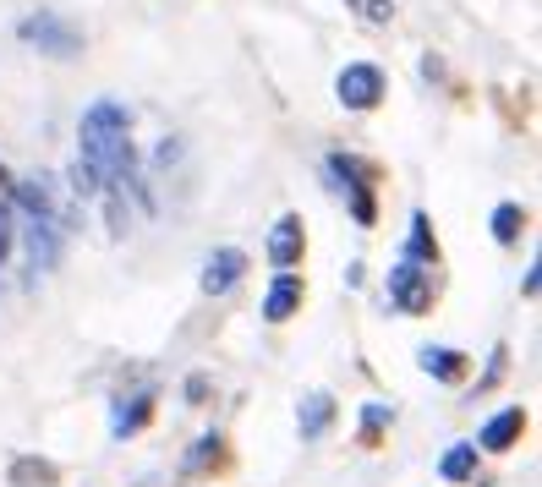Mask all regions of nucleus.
<instances>
[{"label":"nucleus","instance_id":"f257e3e1","mask_svg":"<svg viewBox=\"0 0 542 487\" xmlns=\"http://www.w3.org/2000/svg\"><path fill=\"white\" fill-rule=\"evenodd\" d=\"M433 263H417V258H400L389 269V307L406 312V318H422L433 307Z\"/></svg>","mask_w":542,"mask_h":487},{"label":"nucleus","instance_id":"f03ea898","mask_svg":"<svg viewBox=\"0 0 542 487\" xmlns=\"http://www.w3.org/2000/svg\"><path fill=\"white\" fill-rule=\"evenodd\" d=\"M22 44H39L44 55H55V61H72L77 50H83V33L77 28H66L55 11H39V17H28L22 22Z\"/></svg>","mask_w":542,"mask_h":487},{"label":"nucleus","instance_id":"7ed1b4c3","mask_svg":"<svg viewBox=\"0 0 542 487\" xmlns=\"http://www.w3.org/2000/svg\"><path fill=\"white\" fill-rule=\"evenodd\" d=\"M334 94H340L345 110H373V104L384 99V72H378V66H367V61H356V66H345V72H340Z\"/></svg>","mask_w":542,"mask_h":487},{"label":"nucleus","instance_id":"20e7f679","mask_svg":"<svg viewBox=\"0 0 542 487\" xmlns=\"http://www.w3.org/2000/svg\"><path fill=\"white\" fill-rule=\"evenodd\" d=\"M241 274H247V252L241 247H219L209 263H203V291L209 296H225L241 285Z\"/></svg>","mask_w":542,"mask_h":487},{"label":"nucleus","instance_id":"39448f33","mask_svg":"<svg viewBox=\"0 0 542 487\" xmlns=\"http://www.w3.org/2000/svg\"><path fill=\"white\" fill-rule=\"evenodd\" d=\"M521 433H526V411H521V405H504V411L493 416L488 427H482V438H477V444L488 449V455H504V449H515V444H521Z\"/></svg>","mask_w":542,"mask_h":487},{"label":"nucleus","instance_id":"423d86ee","mask_svg":"<svg viewBox=\"0 0 542 487\" xmlns=\"http://www.w3.org/2000/svg\"><path fill=\"white\" fill-rule=\"evenodd\" d=\"M302 247H307L302 219H296V214H285L280 225L269 230V258H274V269H285V274H291L296 263H302Z\"/></svg>","mask_w":542,"mask_h":487},{"label":"nucleus","instance_id":"0eeeda50","mask_svg":"<svg viewBox=\"0 0 542 487\" xmlns=\"http://www.w3.org/2000/svg\"><path fill=\"white\" fill-rule=\"evenodd\" d=\"M422 373L438 378V384H460V378L471 373V356L455 351V345H428V351H422Z\"/></svg>","mask_w":542,"mask_h":487},{"label":"nucleus","instance_id":"6e6552de","mask_svg":"<svg viewBox=\"0 0 542 487\" xmlns=\"http://www.w3.org/2000/svg\"><path fill=\"white\" fill-rule=\"evenodd\" d=\"M296 312H302V280H296V274H280V280L269 285V296H263V318L285 323V318H296Z\"/></svg>","mask_w":542,"mask_h":487},{"label":"nucleus","instance_id":"1a4fd4ad","mask_svg":"<svg viewBox=\"0 0 542 487\" xmlns=\"http://www.w3.org/2000/svg\"><path fill=\"white\" fill-rule=\"evenodd\" d=\"M28 258H33V269H55V263H61L55 219H33V225H28Z\"/></svg>","mask_w":542,"mask_h":487},{"label":"nucleus","instance_id":"9d476101","mask_svg":"<svg viewBox=\"0 0 542 487\" xmlns=\"http://www.w3.org/2000/svg\"><path fill=\"white\" fill-rule=\"evenodd\" d=\"M11 487H61V471L39 455H22L11 460Z\"/></svg>","mask_w":542,"mask_h":487},{"label":"nucleus","instance_id":"9b49d317","mask_svg":"<svg viewBox=\"0 0 542 487\" xmlns=\"http://www.w3.org/2000/svg\"><path fill=\"white\" fill-rule=\"evenodd\" d=\"M154 416V394H132V400H121L115 405V416H110V433L115 438H126V433H137V427Z\"/></svg>","mask_w":542,"mask_h":487},{"label":"nucleus","instance_id":"f8f14e48","mask_svg":"<svg viewBox=\"0 0 542 487\" xmlns=\"http://www.w3.org/2000/svg\"><path fill=\"white\" fill-rule=\"evenodd\" d=\"M17 203L28 208L33 219H55V197H50V181H44V176L17 181Z\"/></svg>","mask_w":542,"mask_h":487},{"label":"nucleus","instance_id":"ddd939ff","mask_svg":"<svg viewBox=\"0 0 542 487\" xmlns=\"http://www.w3.org/2000/svg\"><path fill=\"white\" fill-rule=\"evenodd\" d=\"M438 477L444 482H471L477 477V444H455L444 460H438Z\"/></svg>","mask_w":542,"mask_h":487},{"label":"nucleus","instance_id":"4468645a","mask_svg":"<svg viewBox=\"0 0 542 487\" xmlns=\"http://www.w3.org/2000/svg\"><path fill=\"white\" fill-rule=\"evenodd\" d=\"M521 230H526V208L521 203H499V208H493V241H499V247H515Z\"/></svg>","mask_w":542,"mask_h":487},{"label":"nucleus","instance_id":"2eb2a0df","mask_svg":"<svg viewBox=\"0 0 542 487\" xmlns=\"http://www.w3.org/2000/svg\"><path fill=\"white\" fill-rule=\"evenodd\" d=\"M406 258H417V263H438V241H433V225H428V214H411Z\"/></svg>","mask_w":542,"mask_h":487},{"label":"nucleus","instance_id":"dca6fc26","mask_svg":"<svg viewBox=\"0 0 542 487\" xmlns=\"http://www.w3.org/2000/svg\"><path fill=\"white\" fill-rule=\"evenodd\" d=\"M329 422H334V400H329V394H307V405H302V438H324Z\"/></svg>","mask_w":542,"mask_h":487},{"label":"nucleus","instance_id":"f3484780","mask_svg":"<svg viewBox=\"0 0 542 487\" xmlns=\"http://www.w3.org/2000/svg\"><path fill=\"white\" fill-rule=\"evenodd\" d=\"M219 460H225V438L209 433V438H198V449L187 455V466L192 471H209V466H219Z\"/></svg>","mask_w":542,"mask_h":487},{"label":"nucleus","instance_id":"a211bd4d","mask_svg":"<svg viewBox=\"0 0 542 487\" xmlns=\"http://www.w3.org/2000/svg\"><path fill=\"white\" fill-rule=\"evenodd\" d=\"M384 427H389V411H384V405H367V411H362V444L373 449Z\"/></svg>","mask_w":542,"mask_h":487},{"label":"nucleus","instance_id":"6ab92c4d","mask_svg":"<svg viewBox=\"0 0 542 487\" xmlns=\"http://www.w3.org/2000/svg\"><path fill=\"white\" fill-rule=\"evenodd\" d=\"M351 219H356V225H373V219H378V203H373V187H362V192H351Z\"/></svg>","mask_w":542,"mask_h":487},{"label":"nucleus","instance_id":"aec40b11","mask_svg":"<svg viewBox=\"0 0 542 487\" xmlns=\"http://www.w3.org/2000/svg\"><path fill=\"white\" fill-rule=\"evenodd\" d=\"M356 11H362L367 22H389L395 17V0H356Z\"/></svg>","mask_w":542,"mask_h":487},{"label":"nucleus","instance_id":"412c9836","mask_svg":"<svg viewBox=\"0 0 542 487\" xmlns=\"http://www.w3.org/2000/svg\"><path fill=\"white\" fill-rule=\"evenodd\" d=\"M11 236H17V225H11V203H0V263H6V252H11Z\"/></svg>","mask_w":542,"mask_h":487},{"label":"nucleus","instance_id":"4be33fe9","mask_svg":"<svg viewBox=\"0 0 542 487\" xmlns=\"http://www.w3.org/2000/svg\"><path fill=\"white\" fill-rule=\"evenodd\" d=\"M187 394H192V405H203V394H209V378H192Z\"/></svg>","mask_w":542,"mask_h":487},{"label":"nucleus","instance_id":"5701e85b","mask_svg":"<svg viewBox=\"0 0 542 487\" xmlns=\"http://www.w3.org/2000/svg\"><path fill=\"white\" fill-rule=\"evenodd\" d=\"M0 187H6V170H0Z\"/></svg>","mask_w":542,"mask_h":487},{"label":"nucleus","instance_id":"b1692460","mask_svg":"<svg viewBox=\"0 0 542 487\" xmlns=\"http://www.w3.org/2000/svg\"><path fill=\"white\" fill-rule=\"evenodd\" d=\"M351 6H356V0H351Z\"/></svg>","mask_w":542,"mask_h":487}]
</instances>
